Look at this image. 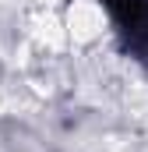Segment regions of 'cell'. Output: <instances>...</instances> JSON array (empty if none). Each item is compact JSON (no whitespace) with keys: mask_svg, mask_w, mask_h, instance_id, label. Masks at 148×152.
Instances as JSON below:
<instances>
[{"mask_svg":"<svg viewBox=\"0 0 148 152\" xmlns=\"http://www.w3.org/2000/svg\"><path fill=\"white\" fill-rule=\"evenodd\" d=\"M113 14L127 50L148 67V0H99Z\"/></svg>","mask_w":148,"mask_h":152,"instance_id":"6da1fadb","label":"cell"}]
</instances>
